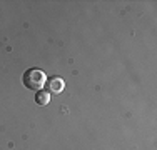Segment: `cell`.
<instances>
[{"label": "cell", "mask_w": 157, "mask_h": 150, "mask_svg": "<svg viewBox=\"0 0 157 150\" xmlns=\"http://www.w3.org/2000/svg\"><path fill=\"white\" fill-rule=\"evenodd\" d=\"M45 82H47L45 73L39 69H30L24 75V84L32 90H42V87L45 85Z\"/></svg>", "instance_id": "1"}, {"label": "cell", "mask_w": 157, "mask_h": 150, "mask_svg": "<svg viewBox=\"0 0 157 150\" xmlns=\"http://www.w3.org/2000/svg\"><path fill=\"white\" fill-rule=\"evenodd\" d=\"M35 102L39 103V105H47L48 102H50V93L40 90V92L37 93V97H35Z\"/></svg>", "instance_id": "3"}, {"label": "cell", "mask_w": 157, "mask_h": 150, "mask_svg": "<svg viewBox=\"0 0 157 150\" xmlns=\"http://www.w3.org/2000/svg\"><path fill=\"white\" fill-rule=\"evenodd\" d=\"M48 90H50L52 93H60L63 87H65V84H63V80L62 78H59V77H55V78H52V80H48Z\"/></svg>", "instance_id": "2"}]
</instances>
